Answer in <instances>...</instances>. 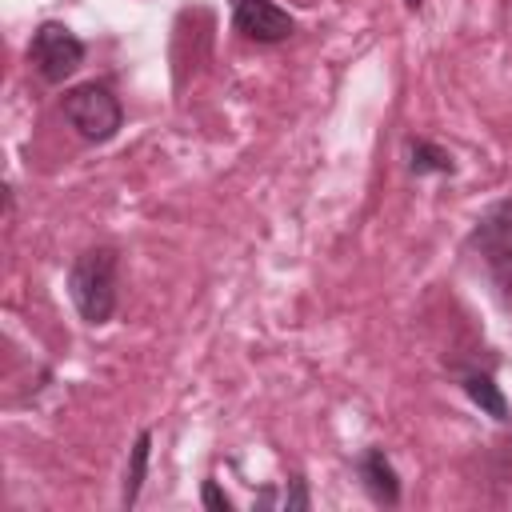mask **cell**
Listing matches in <instances>:
<instances>
[{
	"label": "cell",
	"mask_w": 512,
	"mask_h": 512,
	"mask_svg": "<svg viewBox=\"0 0 512 512\" xmlns=\"http://www.w3.org/2000/svg\"><path fill=\"white\" fill-rule=\"evenodd\" d=\"M116 248L100 244V248H88L72 260L68 268V296L80 312V320L88 324H104L112 312H116Z\"/></svg>",
	"instance_id": "obj_1"
},
{
	"label": "cell",
	"mask_w": 512,
	"mask_h": 512,
	"mask_svg": "<svg viewBox=\"0 0 512 512\" xmlns=\"http://www.w3.org/2000/svg\"><path fill=\"white\" fill-rule=\"evenodd\" d=\"M60 108H64V120H68L84 140H96V144L112 140V136L120 132V124H124L120 100L112 96V88H104V84H96V80L68 88L64 100H60Z\"/></svg>",
	"instance_id": "obj_2"
},
{
	"label": "cell",
	"mask_w": 512,
	"mask_h": 512,
	"mask_svg": "<svg viewBox=\"0 0 512 512\" xmlns=\"http://www.w3.org/2000/svg\"><path fill=\"white\" fill-rule=\"evenodd\" d=\"M468 244H472V252L484 260V268H488L492 284L500 288V296L512 304V200L492 204V208L476 220Z\"/></svg>",
	"instance_id": "obj_3"
},
{
	"label": "cell",
	"mask_w": 512,
	"mask_h": 512,
	"mask_svg": "<svg viewBox=\"0 0 512 512\" xmlns=\"http://www.w3.org/2000/svg\"><path fill=\"white\" fill-rule=\"evenodd\" d=\"M28 64L48 80V84H60L68 80L80 64H84V44L72 28L56 24V20H44L36 32H32V44H28Z\"/></svg>",
	"instance_id": "obj_4"
},
{
	"label": "cell",
	"mask_w": 512,
	"mask_h": 512,
	"mask_svg": "<svg viewBox=\"0 0 512 512\" xmlns=\"http://www.w3.org/2000/svg\"><path fill=\"white\" fill-rule=\"evenodd\" d=\"M232 24H236L240 36H248L256 44H280L296 32V20L272 0H236Z\"/></svg>",
	"instance_id": "obj_5"
},
{
	"label": "cell",
	"mask_w": 512,
	"mask_h": 512,
	"mask_svg": "<svg viewBox=\"0 0 512 512\" xmlns=\"http://www.w3.org/2000/svg\"><path fill=\"white\" fill-rule=\"evenodd\" d=\"M356 472H360V484L368 488V496L376 504H396L400 500V476H396V468L388 464V456L380 448H368L356 460Z\"/></svg>",
	"instance_id": "obj_6"
},
{
	"label": "cell",
	"mask_w": 512,
	"mask_h": 512,
	"mask_svg": "<svg viewBox=\"0 0 512 512\" xmlns=\"http://www.w3.org/2000/svg\"><path fill=\"white\" fill-rule=\"evenodd\" d=\"M460 388L468 392V400H472L480 412H488L492 420H508V400H504L500 384H496L488 372H480V368H464V372H460Z\"/></svg>",
	"instance_id": "obj_7"
},
{
	"label": "cell",
	"mask_w": 512,
	"mask_h": 512,
	"mask_svg": "<svg viewBox=\"0 0 512 512\" xmlns=\"http://www.w3.org/2000/svg\"><path fill=\"white\" fill-rule=\"evenodd\" d=\"M148 456H152V432H140L136 444H132L128 472H124V496H120L124 508H132L140 500V488H144V476H148Z\"/></svg>",
	"instance_id": "obj_8"
},
{
	"label": "cell",
	"mask_w": 512,
	"mask_h": 512,
	"mask_svg": "<svg viewBox=\"0 0 512 512\" xmlns=\"http://www.w3.org/2000/svg\"><path fill=\"white\" fill-rule=\"evenodd\" d=\"M408 168L416 172V176H428V172H452V156L440 148V144H432V140H412L408 144Z\"/></svg>",
	"instance_id": "obj_9"
},
{
	"label": "cell",
	"mask_w": 512,
	"mask_h": 512,
	"mask_svg": "<svg viewBox=\"0 0 512 512\" xmlns=\"http://www.w3.org/2000/svg\"><path fill=\"white\" fill-rule=\"evenodd\" d=\"M280 508H288V512H304V508H308L304 480H288V488H284V496H280Z\"/></svg>",
	"instance_id": "obj_10"
},
{
	"label": "cell",
	"mask_w": 512,
	"mask_h": 512,
	"mask_svg": "<svg viewBox=\"0 0 512 512\" xmlns=\"http://www.w3.org/2000/svg\"><path fill=\"white\" fill-rule=\"evenodd\" d=\"M200 500H204V508H212V512H232V500H228V496L216 488V480H204Z\"/></svg>",
	"instance_id": "obj_11"
},
{
	"label": "cell",
	"mask_w": 512,
	"mask_h": 512,
	"mask_svg": "<svg viewBox=\"0 0 512 512\" xmlns=\"http://www.w3.org/2000/svg\"><path fill=\"white\" fill-rule=\"evenodd\" d=\"M404 4H408V8H420V4H424V0H404Z\"/></svg>",
	"instance_id": "obj_12"
}]
</instances>
